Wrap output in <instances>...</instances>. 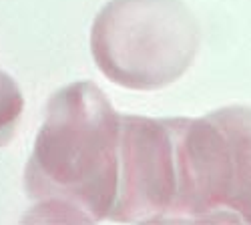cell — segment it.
<instances>
[{
    "mask_svg": "<svg viewBox=\"0 0 251 225\" xmlns=\"http://www.w3.org/2000/svg\"><path fill=\"white\" fill-rule=\"evenodd\" d=\"M119 129L121 115L89 80L50 97L25 171L26 193L38 211L69 213V221L111 217L119 187Z\"/></svg>",
    "mask_w": 251,
    "mask_h": 225,
    "instance_id": "6da1fadb",
    "label": "cell"
},
{
    "mask_svg": "<svg viewBox=\"0 0 251 225\" xmlns=\"http://www.w3.org/2000/svg\"><path fill=\"white\" fill-rule=\"evenodd\" d=\"M197 49V20L177 0H113L91 30L99 71L135 91L173 85L191 67Z\"/></svg>",
    "mask_w": 251,
    "mask_h": 225,
    "instance_id": "7a4b0ae2",
    "label": "cell"
},
{
    "mask_svg": "<svg viewBox=\"0 0 251 225\" xmlns=\"http://www.w3.org/2000/svg\"><path fill=\"white\" fill-rule=\"evenodd\" d=\"M177 179L167 119L121 115L119 187L115 221H167L175 217Z\"/></svg>",
    "mask_w": 251,
    "mask_h": 225,
    "instance_id": "3957f363",
    "label": "cell"
},
{
    "mask_svg": "<svg viewBox=\"0 0 251 225\" xmlns=\"http://www.w3.org/2000/svg\"><path fill=\"white\" fill-rule=\"evenodd\" d=\"M173 141L177 199L173 219L207 221L227 213L235 183V151L221 123L209 113L203 119H167Z\"/></svg>",
    "mask_w": 251,
    "mask_h": 225,
    "instance_id": "277c9868",
    "label": "cell"
},
{
    "mask_svg": "<svg viewBox=\"0 0 251 225\" xmlns=\"http://www.w3.org/2000/svg\"><path fill=\"white\" fill-rule=\"evenodd\" d=\"M221 123L235 151V183L229 199V211L239 213L251 223V109L227 107L213 113Z\"/></svg>",
    "mask_w": 251,
    "mask_h": 225,
    "instance_id": "5b68a950",
    "label": "cell"
},
{
    "mask_svg": "<svg viewBox=\"0 0 251 225\" xmlns=\"http://www.w3.org/2000/svg\"><path fill=\"white\" fill-rule=\"evenodd\" d=\"M25 109V99L14 78L0 71V147L12 139Z\"/></svg>",
    "mask_w": 251,
    "mask_h": 225,
    "instance_id": "8992f818",
    "label": "cell"
}]
</instances>
